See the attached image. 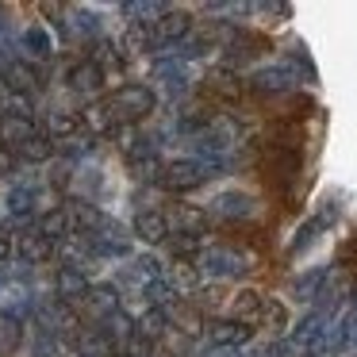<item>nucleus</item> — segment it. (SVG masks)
Instances as JSON below:
<instances>
[{
    "label": "nucleus",
    "mask_w": 357,
    "mask_h": 357,
    "mask_svg": "<svg viewBox=\"0 0 357 357\" xmlns=\"http://www.w3.org/2000/svg\"><path fill=\"white\" fill-rule=\"evenodd\" d=\"M223 165L200 162V158H181V162H165L162 173H158V188H165L169 196H185L196 192L200 185H208L211 177H219Z\"/></svg>",
    "instance_id": "f257e3e1"
},
{
    "label": "nucleus",
    "mask_w": 357,
    "mask_h": 357,
    "mask_svg": "<svg viewBox=\"0 0 357 357\" xmlns=\"http://www.w3.org/2000/svg\"><path fill=\"white\" fill-rule=\"evenodd\" d=\"M112 112H116V123L119 127H139L142 119L154 116L158 108V96L150 85H139V81H131V85H119L116 93L108 96Z\"/></svg>",
    "instance_id": "f03ea898"
},
{
    "label": "nucleus",
    "mask_w": 357,
    "mask_h": 357,
    "mask_svg": "<svg viewBox=\"0 0 357 357\" xmlns=\"http://www.w3.org/2000/svg\"><path fill=\"white\" fill-rule=\"evenodd\" d=\"M192 265L200 269V277H211V280H238L250 273V257L234 246H208L200 250V257Z\"/></svg>",
    "instance_id": "7ed1b4c3"
},
{
    "label": "nucleus",
    "mask_w": 357,
    "mask_h": 357,
    "mask_svg": "<svg viewBox=\"0 0 357 357\" xmlns=\"http://www.w3.org/2000/svg\"><path fill=\"white\" fill-rule=\"evenodd\" d=\"M150 31V50H169V47H177V43H185L188 35H192V16L188 12H181V8H169L158 24H150L146 27Z\"/></svg>",
    "instance_id": "20e7f679"
},
{
    "label": "nucleus",
    "mask_w": 357,
    "mask_h": 357,
    "mask_svg": "<svg viewBox=\"0 0 357 357\" xmlns=\"http://www.w3.org/2000/svg\"><path fill=\"white\" fill-rule=\"evenodd\" d=\"M204 334H208L211 349H242L250 346V338H254V326L238 323V319H211V323H204Z\"/></svg>",
    "instance_id": "39448f33"
},
{
    "label": "nucleus",
    "mask_w": 357,
    "mask_h": 357,
    "mask_svg": "<svg viewBox=\"0 0 357 357\" xmlns=\"http://www.w3.org/2000/svg\"><path fill=\"white\" fill-rule=\"evenodd\" d=\"M246 89H250V93H257V96H288L296 89V73L288 70L284 62H280V66H265V70L250 73Z\"/></svg>",
    "instance_id": "423d86ee"
},
{
    "label": "nucleus",
    "mask_w": 357,
    "mask_h": 357,
    "mask_svg": "<svg viewBox=\"0 0 357 357\" xmlns=\"http://www.w3.org/2000/svg\"><path fill=\"white\" fill-rule=\"evenodd\" d=\"M0 81H4V89H8L12 96H31L43 89V73L35 70L27 58H12V62L0 66Z\"/></svg>",
    "instance_id": "0eeeda50"
},
{
    "label": "nucleus",
    "mask_w": 357,
    "mask_h": 357,
    "mask_svg": "<svg viewBox=\"0 0 357 357\" xmlns=\"http://www.w3.org/2000/svg\"><path fill=\"white\" fill-rule=\"evenodd\" d=\"M66 85L73 89L77 96H89V100H100L104 93V70L93 62V58H81L66 70Z\"/></svg>",
    "instance_id": "6e6552de"
},
{
    "label": "nucleus",
    "mask_w": 357,
    "mask_h": 357,
    "mask_svg": "<svg viewBox=\"0 0 357 357\" xmlns=\"http://www.w3.org/2000/svg\"><path fill=\"white\" fill-rule=\"evenodd\" d=\"M131 234L139 242H146V246H162L165 238H169V219H165V211L158 208H139L131 219Z\"/></svg>",
    "instance_id": "1a4fd4ad"
},
{
    "label": "nucleus",
    "mask_w": 357,
    "mask_h": 357,
    "mask_svg": "<svg viewBox=\"0 0 357 357\" xmlns=\"http://www.w3.org/2000/svg\"><path fill=\"white\" fill-rule=\"evenodd\" d=\"M208 215L223 219V223H242V219L254 215V196L250 192H238V188H231V192H219L215 200H211V211Z\"/></svg>",
    "instance_id": "9d476101"
},
{
    "label": "nucleus",
    "mask_w": 357,
    "mask_h": 357,
    "mask_svg": "<svg viewBox=\"0 0 357 357\" xmlns=\"http://www.w3.org/2000/svg\"><path fill=\"white\" fill-rule=\"evenodd\" d=\"M89 273L85 269H73V265H58V273H54V300H62V303H81L89 296Z\"/></svg>",
    "instance_id": "9b49d317"
},
{
    "label": "nucleus",
    "mask_w": 357,
    "mask_h": 357,
    "mask_svg": "<svg viewBox=\"0 0 357 357\" xmlns=\"http://www.w3.org/2000/svg\"><path fill=\"white\" fill-rule=\"evenodd\" d=\"M165 219H169V231L192 234V238H200V234L211 227V215L204 208H196V204H177V208H173V215H165Z\"/></svg>",
    "instance_id": "f8f14e48"
},
{
    "label": "nucleus",
    "mask_w": 357,
    "mask_h": 357,
    "mask_svg": "<svg viewBox=\"0 0 357 357\" xmlns=\"http://www.w3.org/2000/svg\"><path fill=\"white\" fill-rule=\"evenodd\" d=\"M35 234H43L47 242L62 246V242L73 234V215H70L66 208H50V211H43V215L35 219Z\"/></svg>",
    "instance_id": "ddd939ff"
},
{
    "label": "nucleus",
    "mask_w": 357,
    "mask_h": 357,
    "mask_svg": "<svg viewBox=\"0 0 357 357\" xmlns=\"http://www.w3.org/2000/svg\"><path fill=\"white\" fill-rule=\"evenodd\" d=\"M85 131V123H81V112H70V108H58L47 116V127H43V135H47L50 142H70L77 139V135Z\"/></svg>",
    "instance_id": "4468645a"
},
{
    "label": "nucleus",
    "mask_w": 357,
    "mask_h": 357,
    "mask_svg": "<svg viewBox=\"0 0 357 357\" xmlns=\"http://www.w3.org/2000/svg\"><path fill=\"white\" fill-rule=\"evenodd\" d=\"M204 85H208L211 96H223V100H238V96L246 93V81H242L231 66H215V70L204 77Z\"/></svg>",
    "instance_id": "2eb2a0df"
},
{
    "label": "nucleus",
    "mask_w": 357,
    "mask_h": 357,
    "mask_svg": "<svg viewBox=\"0 0 357 357\" xmlns=\"http://www.w3.org/2000/svg\"><path fill=\"white\" fill-rule=\"evenodd\" d=\"M165 284H169L177 296H196L200 284H204V277H200V269H196L192 261H173L169 269H165Z\"/></svg>",
    "instance_id": "dca6fc26"
},
{
    "label": "nucleus",
    "mask_w": 357,
    "mask_h": 357,
    "mask_svg": "<svg viewBox=\"0 0 357 357\" xmlns=\"http://www.w3.org/2000/svg\"><path fill=\"white\" fill-rule=\"evenodd\" d=\"M81 123H85L93 135H116V127H119L116 112H112V104L104 100V96L100 100H89V108L81 112Z\"/></svg>",
    "instance_id": "f3484780"
},
{
    "label": "nucleus",
    "mask_w": 357,
    "mask_h": 357,
    "mask_svg": "<svg viewBox=\"0 0 357 357\" xmlns=\"http://www.w3.org/2000/svg\"><path fill=\"white\" fill-rule=\"evenodd\" d=\"M261 307H265V296L257 292V288H242L231 300V319H238V323H246V326H257Z\"/></svg>",
    "instance_id": "a211bd4d"
},
{
    "label": "nucleus",
    "mask_w": 357,
    "mask_h": 357,
    "mask_svg": "<svg viewBox=\"0 0 357 357\" xmlns=\"http://www.w3.org/2000/svg\"><path fill=\"white\" fill-rule=\"evenodd\" d=\"M169 8H173V4H162V0H127V4H119V12H123L131 24H139V27L158 24Z\"/></svg>",
    "instance_id": "6ab92c4d"
},
{
    "label": "nucleus",
    "mask_w": 357,
    "mask_h": 357,
    "mask_svg": "<svg viewBox=\"0 0 357 357\" xmlns=\"http://www.w3.org/2000/svg\"><path fill=\"white\" fill-rule=\"evenodd\" d=\"M85 303H89V311H93L96 323H104L108 315H116V311L123 307V303H119V292L112 284H93L89 296H85Z\"/></svg>",
    "instance_id": "aec40b11"
},
{
    "label": "nucleus",
    "mask_w": 357,
    "mask_h": 357,
    "mask_svg": "<svg viewBox=\"0 0 357 357\" xmlns=\"http://www.w3.org/2000/svg\"><path fill=\"white\" fill-rule=\"evenodd\" d=\"M169 311H162V307H146L139 319H135V334H142V338H150L158 346V342L165 338V331H169Z\"/></svg>",
    "instance_id": "412c9836"
},
{
    "label": "nucleus",
    "mask_w": 357,
    "mask_h": 357,
    "mask_svg": "<svg viewBox=\"0 0 357 357\" xmlns=\"http://www.w3.org/2000/svg\"><path fill=\"white\" fill-rule=\"evenodd\" d=\"M20 346H24V319L4 307L0 311V357H12Z\"/></svg>",
    "instance_id": "4be33fe9"
},
{
    "label": "nucleus",
    "mask_w": 357,
    "mask_h": 357,
    "mask_svg": "<svg viewBox=\"0 0 357 357\" xmlns=\"http://www.w3.org/2000/svg\"><path fill=\"white\" fill-rule=\"evenodd\" d=\"M54 254H58V246L47 242L43 234H24V238H20V257H24V265H47Z\"/></svg>",
    "instance_id": "5701e85b"
},
{
    "label": "nucleus",
    "mask_w": 357,
    "mask_h": 357,
    "mask_svg": "<svg viewBox=\"0 0 357 357\" xmlns=\"http://www.w3.org/2000/svg\"><path fill=\"white\" fill-rule=\"evenodd\" d=\"M100 331L108 334V342H112V346L119 349V346H127V342L135 338V319L127 315L123 307H119L116 315H108V319H104V323H100Z\"/></svg>",
    "instance_id": "b1692460"
},
{
    "label": "nucleus",
    "mask_w": 357,
    "mask_h": 357,
    "mask_svg": "<svg viewBox=\"0 0 357 357\" xmlns=\"http://www.w3.org/2000/svg\"><path fill=\"white\" fill-rule=\"evenodd\" d=\"M323 280H326V269H323V265H315V269H307L303 277H296L292 296H296L300 303H315L319 292H323Z\"/></svg>",
    "instance_id": "393cba45"
},
{
    "label": "nucleus",
    "mask_w": 357,
    "mask_h": 357,
    "mask_svg": "<svg viewBox=\"0 0 357 357\" xmlns=\"http://www.w3.org/2000/svg\"><path fill=\"white\" fill-rule=\"evenodd\" d=\"M12 154H20L24 162H35V165H39V162H50V158H54V142H50L43 131H35L31 139L20 142V146L12 150Z\"/></svg>",
    "instance_id": "a878e982"
},
{
    "label": "nucleus",
    "mask_w": 357,
    "mask_h": 357,
    "mask_svg": "<svg viewBox=\"0 0 357 357\" xmlns=\"http://www.w3.org/2000/svg\"><path fill=\"white\" fill-rule=\"evenodd\" d=\"M35 135L31 119H16V116H4L0 119V142H8V150H16L20 142H27Z\"/></svg>",
    "instance_id": "bb28decb"
},
{
    "label": "nucleus",
    "mask_w": 357,
    "mask_h": 357,
    "mask_svg": "<svg viewBox=\"0 0 357 357\" xmlns=\"http://www.w3.org/2000/svg\"><path fill=\"white\" fill-rule=\"evenodd\" d=\"M20 43H24V50H27L31 58H39V62H47V58L54 54V39H50V35L43 31V27H27Z\"/></svg>",
    "instance_id": "cd10ccee"
},
{
    "label": "nucleus",
    "mask_w": 357,
    "mask_h": 357,
    "mask_svg": "<svg viewBox=\"0 0 357 357\" xmlns=\"http://www.w3.org/2000/svg\"><path fill=\"white\" fill-rule=\"evenodd\" d=\"M257 326H265V331H273V334H284L288 331V307L280 300H269V296H265V307H261Z\"/></svg>",
    "instance_id": "c85d7f7f"
},
{
    "label": "nucleus",
    "mask_w": 357,
    "mask_h": 357,
    "mask_svg": "<svg viewBox=\"0 0 357 357\" xmlns=\"http://www.w3.org/2000/svg\"><path fill=\"white\" fill-rule=\"evenodd\" d=\"M35 200H39V192H35L31 185H16L8 192V208L16 211V215H24V211H31L35 208Z\"/></svg>",
    "instance_id": "c756f323"
},
{
    "label": "nucleus",
    "mask_w": 357,
    "mask_h": 357,
    "mask_svg": "<svg viewBox=\"0 0 357 357\" xmlns=\"http://www.w3.org/2000/svg\"><path fill=\"white\" fill-rule=\"evenodd\" d=\"M323 231H326V227L319 223V219H307V223L300 227V238L292 242V254H303V250H307V246H311V242H315Z\"/></svg>",
    "instance_id": "7c9ffc66"
},
{
    "label": "nucleus",
    "mask_w": 357,
    "mask_h": 357,
    "mask_svg": "<svg viewBox=\"0 0 357 357\" xmlns=\"http://www.w3.org/2000/svg\"><path fill=\"white\" fill-rule=\"evenodd\" d=\"M123 357H158V354H154V342L142 338V334H135V338L123 346Z\"/></svg>",
    "instance_id": "2f4dec72"
},
{
    "label": "nucleus",
    "mask_w": 357,
    "mask_h": 357,
    "mask_svg": "<svg viewBox=\"0 0 357 357\" xmlns=\"http://www.w3.org/2000/svg\"><path fill=\"white\" fill-rule=\"evenodd\" d=\"M181 331H185L188 338H196V334H204V319L196 315V311L185 307V315H181Z\"/></svg>",
    "instance_id": "473e14b6"
},
{
    "label": "nucleus",
    "mask_w": 357,
    "mask_h": 357,
    "mask_svg": "<svg viewBox=\"0 0 357 357\" xmlns=\"http://www.w3.org/2000/svg\"><path fill=\"white\" fill-rule=\"evenodd\" d=\"M12 169H16V154L8 146H0V177H12Z\"/></svg>",
    "instance_id": "72a5a7b5"
},
{
    "label": "nucleus",
    "mask_w": 357,
    "mask_h": 357,
    "mask_svg": "<svg viewBox=\"0 0 357 357\" xmlns=\"http://www.w3.org/2000/svg\"><path fill=\"white\" fill-rule=\"evenodd\" d=\"M254 357H284V342H269V346H261Z\"/></svg>",
    "instance_id": "f704fd0d"
},
{
    "label": "nucleus",
    "mask_w": 357,
    "mask_h": 357,
    "mask_svg": "<svg viewBox=\"0 0 357 357\" xmlns=\"http://www.w3.org/2000/svg\"><path fill=\"white\" fill-rule=\"evenodd\" d=\"M8 257H12V242L4 238V234H0V265L8 261Z\"/></svg>",
    "instance_id": "c9c22d12"
},
{
    "label": "nucleus",
    "mask_w": 357,
    "mask_h": 357,
    "mask_svg": "<svg viewBox=\"0 0 357 357\" xmlns=\"http://www.w3.org/2000/svg\"><path fill=\"white\" fill-rule=\"evenodd\" d=\"M300 357H323V354H300Z\"/></svg>",
    "instance_id": "e433bc0d"
},
{
    "label": "nucleus",
    "mask_w": 357,
    "mask_h": 357,
    "mask_svg": "<svg viewBox=\"0 0 357 357\" xmlns=\"http://www.w3.org/2000/svg\"><path fill=\"white\" fill-rule=\"evenodd\" d=\"M31 357H50V354H43V349H39V354H31Z\"/></svg>",
    "instance_id": "4c0bfd02"
}]
</instances>
